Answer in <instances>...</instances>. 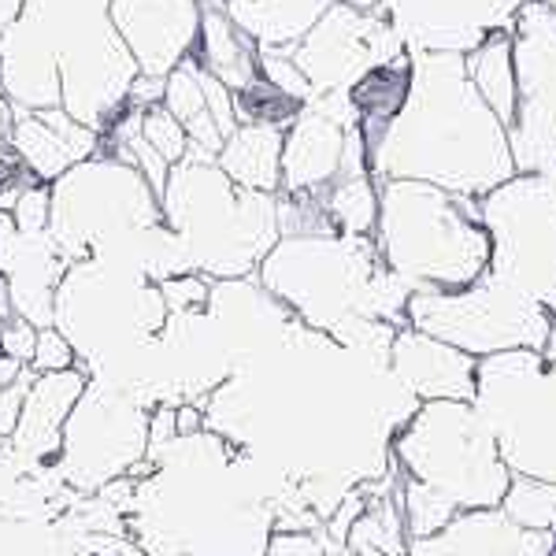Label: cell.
I'll return each mask as SVG.
<instances>
[{
	"label": "cell",
	"mask_w": 556,
	"mask_h": 556,
	"mask_svg": "<svg viewBox=\"0 0 556 556\" xmlns=\"http://www.w3.org/2000/svg\"><path fill=\"white\" fill-rule=\"evenodd\" d=\"M160 212L182 245L190 271L241 278L271 253L278 235L275 193L245 190L208 152L190 149L160 190Z\"/></svg>",
	"instance_id": "7a4b0ae2"
},
{
	"label": "cell",
	"mask_w": 556,
	"mask_h": 556,
	"mask_svg": "<svg viewBox=\"0 0 556 556\" xmlns=\"http://www.w3.org/2000/svg\"><path fill=\"white\" fill-rule=\"evenodd\" d=\"M516 52L519 115L508 127V149L519 172L556 175V12L527 4Z\"/></svg>",
	"instance_id": "5b68a950"
},
{
	"label": "cell",
	"mask_w": 556,
	"mask_h": 556,
	"mask_svg": "<svg viewBox=\"0 0 556 556\" xmlns=\"http://www.w3.org/2000/svg\"><path fill=\"white\" fill-rule=\"evenodd\" d=\"M468 75L475 89L482 93V101L493 108L505 127H513L516 119V67H513V41L505 34H490L475 45L468 56Z\"/></svg>",
	"instance_id": "7c38bea8"
},
{
	"label": "cell",
	"mask_w": 556,
	"mask_h": 556,
	"mask_svg": "<svg viewBox=\"0 0 556 556\" xmlns=\"http://www.w3.org/2000/svg\"><path fill=\"white\" fill-rule=\"evenodd\" d=\"M89 386L86 367H67V371H34V382L26 390V405L20 427L8 442L26 460H49L64 453V427L75 405L83 401Z\"/></svg>",
	"instance_id": "9c48e42d"
},
{
	"label": "cell",
	"mask_w": 556,
	"mask_h": 556,
	"mask_svg": "<svg viewBox=\"0 0 556 556\" xmlns=\"http://www.w3.org/2000/svg\"><path fill=\"white\" fill-rule=\"evenodd\" d=\"M34 371H67V367H78V353L71 345V338L52 323V327L38 330V349H34Z\"/></svg>",
	"instance_id": "5bb4252c"
},
{
	"label": "cell",
	"mask_w": 556,
	"mask_h": 556,
	"mask_svg": "<svg viewBox=\"0 0 556 556\" xmlns=\"http://www.w3.org/2000/svg\"><path fill=\"white\" fill-rule=\"evenodd\" d=\"M8 146L20 152L23 167L38 182H56L60 175L101 152V130L78 123L64 108L41 112H12Z\"/></svg>",
	"instance_id": "52a82bcc"
},
{
	"label": "cell",
	"mask_w": 556,
	"mask_h": 556,
	"mask_svg": "<svg viewBox=\"0 0 556 556\" xmlns=\"http://www.w3.org/2000/svg\"><path fill=\"white\" fill-rule=\"evenodd\" d=\"M38 330L26 316H8L0 319V356H12V361H20L30 367L34 361V349H38Z\"/></svg>",
	"instance_id": "9a60e30c"
},
{
	"label": "cell",
	"mask_w": 556,
	"mask_h": 556,
	"mask_svg": "<svg viewBox=\"0 0 556 556\" xmlns=\"http://www.w3.org/2000/svg\"><path fill=\"white\" fill-rule=\"evenodd\" d=\"M408 101L371 149V175L416 178L456 197L490 193L516 172L508 127L493 115L460 52H419Z\"/></svg>",
	"instance_id": "6da1fadb"
},
{
	"label": "cell",
	"mask_w": 556,
	"mask_h": 556,
	"mask_svg": "<svg viewBox=\"0 0 556 556\" xmlns=\"http://www.w3.org/2000/svg\"><path fill=\"white\" fill-rule=\"evenodd\" d=\"M193 60L235 93L260 78V45L230 20L223 0H201V38Z\"/></svg>",
	"instance_id": "30bf717a"
},
{
	"label": "cell",
	"mask_w": 556,
	"mask_h": 556,
	"mask_svg": "<svg viewBox=\"0 0 556 556\" xmlns=\"http://www.w3.org/2000/svg\"><path fill=\"white\" fill-rule=\"evenodd\" d=\"M282 127L267 123H238V130L223 141L215 164L223 167L238 186L260 193H275L282 186Z\"/></svg>",
	"instance_id": "8fae6325"
},
{
	"label": "cell",
	"mask_w": 556,
	"mask_h": 556,
	"mask_svg": "<svg viewBox=\"0 0 556 556\" xmlns=\"http://www.w3.org/2000/svg\"><path fill=\"white\" fill-rule=\"evenodd\" d=\"M12 290H8V278L4 275H0V319H8V316H12Z\"/></svg>",
	"instance_id": "e0dca14e"
},
{
	"label": "cell",
	"mask_w": 556,
	"mask_h": 556,
	"mask_svg": "<svg viewBox=\"0 0 556 556\" xmlns=\"http://www.w3.org/2000/svg\"><path fill=\"white\" fill-rule=\"evenodd\" d=\"M60 67V108L104 130L141 75L112 23V0H23L8 26Z\"/></svg>",
	"instance_id": "3957f363"
},
{
	"label": "cell",
	"mask_w": 556,
	"mask_h": 556,
	"mask_svg": "<svg viewBox=\"0 0 556 556\" xmlns=\"http://www.w3.org/2000/svg\"><path fill=\"white\" fill-rule=\"evenodd\" d=\"M23 0H0V38H4V30L15 23V15H20Z\"/></svg>",
	"instance_id": "2e32d148"
},
{
	"label": "cell",
	"mask_w": 556,
	"mask_h": 556,
	"mask_svg": "<svg viewBox=\"0 0 556 556\" xmlns=\"http://www.w3.org/2000/svg\"><path fill=\"white\" fill-rule=\"evenodd\" d=\"M342 119L323 112L319 104H304V112L290 123L282 141V186L286 193H316L323 197L342 172L345 138Z\"/></svg>",
	"instance_id": "ba28073f"
},
{
	"label": "cell",
	"mask_w": 556,
	"mask_h": 556,
	"mask_svg": "<svg viewBox=\"0 0 556 556\" xmlns=\"http://www.w3.org/2000/svg\"><path fill=\"white\" fill-rule=\"evenodd\" d=\"M141 134H146V141L156 149V156H164L172 167L178 160H186V152H190V134H186V127L164 104H152L141 112Z\"/></svg>",
	"instance_id": "4fadbf2b"
},
{
	"label": "cell",
	"mask_w": 556,
	"mask_h": 556,
	"mask_svg": "<svg viewBox=\"0 0 556 556\" xmlns=\"http://www.w3.org/2000/svg\"><path fill=\"white\" fill-rule=\"evenodd\" d=\"M112 23L141 75L167 78L193 56L201 0H112Z\"/></svg>",
	"instance_id": "8992f818"
},
{
	"label": "cell",
	"mask_w": 556,
	"mask_h": 556,
	"mask_svg": "<svg viewBox=\"0 0 556 556\" xmlns=\"http://www.w3.org/2000/svg\"><path fill=\"white\" fill-rule=\"evenodd\" d=\"M379 241L393 275L445 286L471 282L490 256L475 215H460L442 186L416 178H386L379 186Z\"/></svg>",
	"instance_id": "277c9868"
}]
</instances>
